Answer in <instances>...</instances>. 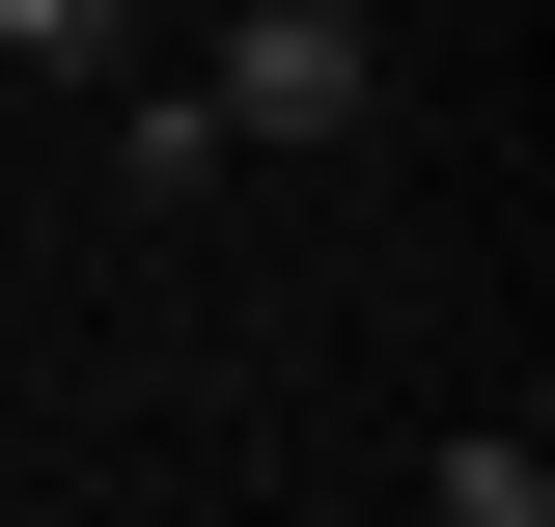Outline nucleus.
<instances>
[{
  "label": "nucleus",
  "instance_id": "nucleus-3",
  "mask_svg": "<svg viewBox=\"0 0 555 527\" xmlns=\"http://www.w3.org/2000/svg\"><path fill=\"white\" fill-rule=\"evenodd\" d=\"M0 56H56V83H83V56H139V0H0Z\"/></svg>",
  "mask_w": 555,
  "mask_h": 527
},
{
  "label": "nucleus",
  "instance_id": "nucleus-1",
  "mask_svg": "<svg viewBox=\"0 0 555 527\" xmlns=\"http://www.w3.org/2000/svg\"><path fill=\"white\" fill-rule=\"evenodd\" d=\"M195 112L306 167V139H361V112H389V28H361V0H250V28H222V83H195Z\"/></svg>",
  "mask_w": 555,
  "mask_h": 527
},
{
  "label": "nucleus",
  "instance_id": "nucleus-2",
  "mask_svg": "<svg viewBox=\"0 0 555 527\" xmlns=\"http://www.w3.org/2000/svg\"><path fill=\"white\" fill-rule=\"evenodd\" d=\"M416 527H555V445H528V416H473V445L416 472Z\"/></svg>",
  "mask_w": 555,
  "mask_h": 527
}]
</instances>
